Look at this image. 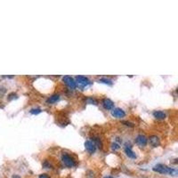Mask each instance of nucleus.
Returning a JSON list of instances; mask_svg holds the SVG:
<instances>
[{
    "instance_id": "nucleus-21",
    "label": "nucleus",
    "mask_w": 178,
    "mask_h": 178,
    "mask_svg": "<svg viewBox=\"0 0 178 178\" xmlns=\"http://www.w3.org/2000/svg\"><path fill=\"white\" fill-rule=\"evenodd\" d=\"M105 178H112V177H111V176H106Z\"/></svg>"
},
{
    "instance_id": "nucleus-10",
    "label": "nucleus",
    "mask_w": 178,
    "mask_h": 178,
    "mask_svg": "<svg viewBox=\"0 0 178 178\" xmlns=\"http://www.w3.org/2000/svg\"><path fill=\"white\" fill-rule=\"evenodd\" d=\"M101 103H102L103 108L106 109V110H112L114 108V102L111 101L110 99H108V98L103 99Z\"/></svg>"
},
{
    "instance_id": "nucleus-18",
    "label": "nucleus",
    "mask_w": 178,
    "mask_h": 178,
    "mask_svg": "<svg viewBox=\"0 0 178 178\" xmlns=\"http://www.w3.org/2000/svg\"><path fill=\"white\" fill-rule=\"evenodd\" d=\"M43 167H44L45 168H51V164L48 162V161H45V162L43 163Z\"/></svg>"
},
{
    "instance_id": "nucleus-4",
    "label": "nucleus",
    "mask_w": 178,
    "mask_h": 178,
    "mask_svg": "<svg viewBox=\"0 0 178 178\" xmlns=\"http://www.w3.org/2000/svg\"><path fill=\"white\" fill-rule=\"evenodd\" d=\"M75 81H76V84H78L81 86H86V85H89L91 83L90 80L86 77H84V76H77L76 78H75Z\"/></svg>"
},
{
    "instance_id": "nucleus-20",
    "label": "nucleus",
    "mask_w": 178,
    "mask_h": 178,
    "mask_svg": "<svg viewBox=\"0 0 178 178\" xmlns=\"http://www.w3.org/2000/svg\"><path fill=\"white\" fill-rule=\"evenodd\" d=\"M39 178H50V176L48 175H47V174H41L39 176Z\"/></svg>"
},
{
    "instance_id": "nucleus-16",
    "label": "nucleus",
    "mask_w": 178,
    "mask_h": 178,
    "mask_svg": "<svg viewBox=\"0 0 178 178\" xmlns=\"http://www.w3.org/2000/svg\"><path fill=\"white\" fill-rule=\"evenodd\" d=\"M86 102L87 103H90V104H97V101L94 99V98H92V97H88L87 99H86Z\"/></svg>"
},
{
    "instance_id": "nucleus-2",
    "label": "nucleus",
    "mask_w": 178,
    "mask_h": 178,
    "mask_svg": "<svg viewBox=\"0 0 178 178\" xmlns=\"http://www.w3.org/2000/svg\"><path fill=\"white\" fill-rule=\"evenodd\" d=\"M62 161L64 164L65 167L67 168H74L76 166V161L74 160L73 158H71L70 155L67 154V153H63L62 155Z\"/></svg>"
},
{
    "instance_id": "nucleus-3",
    "label": "nucleus",
    "mask_w": 178,
    "mask_h": 178,
    "mask_svg": "<svg viewBox=\"0 0 178 178\" xmlns=\"http://www.w3.org/2000/svg\"><path fill=\"white\" fill-rule=\"evenodd\" d=\"M62 81L64 82V84L69 86L70 89H75L77 87V84L76 81L73 77H70V76H64L62 77Z\"/></svg>"
},
{
    "instance_id": "nucleus-7",
    "label": "nucleus",
    "mask_w": 178,
    "mask_h": 178,
    "mask_svg": "<svg viewBox=\"0 0 178 178\" xmlns=\"http://www.w3.org/2000/svg\"><path fill=\"white\" fill-rule=\"evenodd\" d=\"M85 148L90 154H93L96 151V146L92 141H86L85 143Z\"/></svg>"
},
{
    "instance_id": "nucleus-19",
    "label": "nucleus",
    "mask_w": 178,
    "mask_h": 178,
    "mask_svg": "<svg viewBox=\"0 0 178 178\" xmlns=\"http://www.w3.org/2000/svg\"><path fill=\"white\" fill-rule=\"evenodd\" d=\"M122 123L126 125V126H130V127H133V126H134V124H133V123H130V122H128V121H123Z\"/></svg>"
},
{
    "instance_id": "nucleus-5",
    "label": "nucleus",
    "mask_w": 178,
    "mask_h": 178,
    "mask_svg": "<svg viewBox=\"0 0 178 178\" xmlns=\"http://www.w3.org/2000/svg\"><path fill=\"white\" fill-rule=\"evenodd\" d=\"M135 143H136V144L139 145L140 147H144L148 143L147 137L143 135H139L135 138Z\"/></svg>"
},
{
    "instance_id": "nucleus-11",
    "label": "nucleus",
    "mask_w": 178,
    "mask_h": 178,
    "mask_svg": "<svg viewBox=\"0 0 178 178\" xmlns=\"http://www.w3.org/2000/svg\"><path fill=\"white\" fill-rule=\"evenodd\" d=\"M60 99V95L59 94H53L52 96H50L47 100V103L48 104H54L57 101H59Z\"/></svg>"
},
{
    "instance_id": "nucleus-6",
    "label": "nucleus",
    "mask_w": 178,
    "mask_h": 178,
    "mask_svg": "<svg viewBox=\"0 0 178 178\" xmlns=\"http://www.w3.org/2000/svg\"><path fill=\"white\" fill-rule=\"evenodd\" d=\"M111 115L117 118H124L126 116V112L122 109L113 108L111 110Z\"/></svg>"
},
{
    "instance_id": "nucleus-15",
    "label": "nucleus",
    "mask_w": 178,
    "mask_h": 178,
    "mask_svg": "<svg viewBox=\"0 0 178 178\" xmlns=\"http://www.w3.org/2000/svg\"><path fill=\"white\" fill-rule=\"evenodd\" d=\"M41 111H42V110H41L40 108H33L30 110L31 114H32V115H38L39 113H41Z\"/></svg>"
},
{
    "instance_id": "nucleus-1",
    "label": "nucleus",
    "mask_w": 178,
    "mask_h": 178,
    "mask_svg": "<svg viewBox=\"0 0 178 178\" xmlns=\"http://www.w3.org/2000/svg\"><path fill=\"white\" fill-rule=\"evenodd\" d=\"M153 171L159 173V174H163V175H170V176H176L177 175V171L176 169H174L172 168H169L166 165L163 164H158L153 167Z\"/></svg>"
},
{
    "instance_id": "nucleus-13",
    "label": "nucleus",
    "mask_w": 178,
    "mask_h": 178,
    "mask_svg": "<svg viewBox=\"0 0 178 178\" xmlns=\"http://www.w3.org/2000/svg\"><path fill=\"white\" fill-rule=\"evenodd\" d=\"M92 142L95 144L96 147L101 148V146H102V143H101V140L99 139V138H95V137H93V138H92Z\"/></svg>"
},
{
    "instance_id": "nucleus-8",
    "label": "nucleus",
    "mask_w": 178,
    "mask_h": 178,
    "mask_svg": "<svg viewBox=\"0 0 178 178\" xmlns=\"http://www.w3.org/2000/svg\"><path fill=\"white\" fill-rule=\"evenodd\" d=\"M125 152H126V156H127L128 158L133 159H136V154H135V153L134 152V151L132 150L130 144H126V145H125Z\"/></svg>"
},
{
    "instance_id": "nucleus-9",
    "label": "nucleus",
    "mask_w": 178,
    "mask_h": 178,
    "mask_svg": "<svg viewBox=\"0 0 178 178\" xmlns=\"http://www.w3.org/2000/svg\"><path fill=\"white\" fill-rule=\"evenodd\" d=\"M149 143H150L151 146L156 148L158 147V146H159L160 140H159V138L157 135H151L150 138H149Z\"/></svg>"
},
{
    "instance_id": "nucleus-14",
    "label": "nucleus",
    "mask_w": 178,
    "mask_h": 178,
    "mask_svg": "<svg viewBox=\"0 0 178 178\" xmlns=\"http://www.w3.org/2000/svg\"><path fill=\"white\" fill-rule=\"evenodd\" d=\"M99 82L101 83H103V84H106V85H111L112 84V81L109 78H106V77H101L99 79Z\"/></svg>"
},
{
    "instance_id": "nucleus-17",
    "label": "nucleus",
    "mask_w": 178,
    "mask_h": 178,
    "mask_svg": "<svg viewBox=\"0 0 178 178\" xmlns=\"http://www.w3.org/2000/svg\"><path fill=\"white\" fill-rule=\"evenodd\" d=\"M111 148H112V150H114V151H116V150H118L120 146H119V144H118L116 143H113L112 144H111Z\"/></svg>"
},
{
    "instance_id": "nucleus-12",
    "label": "nucleus",
    "mask_w": 178,
    "mask_h": 178,
    "mask_svg": "<svg viewBox=\"0 0 178 178\" xmlns=\"http://www.w3.org/2000/svg\"><path fill=\"white\" fill-rule=\"evenodd\" d=\"M153 116L157 119H164V118H166L167 115H166V113H164L161 110H155L153 112Z\"/></svg>"
}]
</instances>
